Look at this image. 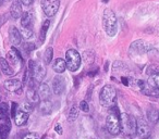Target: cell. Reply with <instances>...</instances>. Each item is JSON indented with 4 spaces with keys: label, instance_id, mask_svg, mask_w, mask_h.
Instances as JSON below:
<instances>
[{
    "label": "cell",
    "instance_id": "cell-23",
    "mask_svg": "<svg viewBox=\"0 0 159 139\" xmlns=\"http://www.w3.org/2000/svg\"><path fill=\"white\" fill-rule=\"evenodd\" d=\"M148 84H149L150 88L159 90V72L150 76L149 80H148Z\"/></svg>",
    "mask_w": 159,
    "mask_h": 139
},
{
    "label": "cell",
    "instance_id": "cell-31",
    "mask_svg": "<svg viewBox=\"0 0 159 139\" xmlns=\"http://www.w3.org/2000/svg\"><path fill=\"white\" fill-rule=\"evenodd\" d=\"M23 139H40V136L37 132H29L23 137Z\"/></svg>",
    "mask_w": 159,
    "mask_h": 139
},
{
    "label": "cell",
    "instance_id": "cell-15",
    "mask_svg": "<svg viewBox=\"0 0 159 139\" xmlns=\"http://www.w3.org/2000/svg\"><path fill=\"white\" fill-rule=\"evenodd\" d=\"M0 68L5 75H13L14 74V70L12 68V66L9 64V62L7 61V59L5 58H0Z\"/></svg>",
    "mask_w": 159,
    "mask_h": 139
},
{
    "label": "cell",
    "instance_id": "cell-9",
    "mask_svg": "<svg viewBox=\"0 0 159 139\" xmlns=\"http://www.w3.org/2000/svg\"><path fill=\"white\" fill-rule=\"evenodd\" d=\"M7 61L9 62L10 65L16 66V67H20L22 65V57H21L20 51L16 50V47H12L11 50L8 52Z\"/></svg>",
    "mask_w": 159,
    "mask_h": 139
},
{
    "label": "cell",
    "instance_id": "cell-36",
    "mask_svg": "<svg viewBox=\"0 0 159 139\" xmlns=\"http://www.w3.org/2000/svg\"><path fill=\"white\" fill-rule=\"evenodd\" d=\"M21 1H22V3L24 6H30L34 2V0H21Z\"/></svg>",
    "mask_w": 159,
    "mask_h": 139
},
{
    "label": "cell",
    "instance_id": "cell-7",
    "mask_svg": "<svg viewBox=\"0 0 159 139\" xmlns=\"http://www.w3.org/2000/svg\"><path fill=\"white\" fill-rule=\"evenodd\" d=\"M60 6V0H43L42 8L44 13L46 14L48 18L53 16L57 13L58 9Z\"/></svg>",
    "mask_w": 159,
    "mask_h": 139
},
{
    "label": "cell",
    "instance_id": "cell-39",
    "mask_svg": "<svg viewBox=\"0 0 159 139\" xmlns=\"http://www.w3.org/2000/svg\"><path fill=\"white\" fill-rule=\"evenodd\" d=\"M108 1H109V0H102V2H105V3H107Z\"/></svg>",
    "mask_w": 159,
    "mask_h": 139
},
{
    "label": "cell",
    "instance_id": "cell-14",
    "mask_svg": "<svg viewBox=\"0 0 159 139\" xmlns=\"http://www.w3.org/2000/svg\"><path fill=\"white\" fill-rule=\"evenodd\" d=\"M38 96L42 100H49L51 96V90L50 87L47 84H40V86L38 87Z\"/></svg>",
    "mask_w": 159,
    "mask_h": 139
},
{
    "label": "cell",
    "instance_id": "cell-24",
    "mask_svg": "<svg viewBox=\"0 0 159 139\" xmlns=\"http://www.w3.org/2000/svg\"><path fill=\"white\" fill-rule=\"evenodd\" d=\"M79 116V108L76 106H72L69 111V114H68V121L69 122H73L77 119Z\"/></svg>",
    "mask_w": 159,
    "mask_h": 139
},
{
    "label": "cell",
    "instance_id": "cell-18",
    "mask_svg": "<svg viewBox=\"0 0 159 139\" xmlns=\"http://www.w3.org/2000/svg\"><path fill=\"white\" fill-rule=\"evenodd\" d=\"M26 96H27V99H29V101L31 102V103H36V102H38V100H39V96H38V93L36 91V89L34 88L33 85H30L29 89H27L26 91Z\"/></svg>",
    "mask_w": 159,
    "mask_h": 139
},
{
    "label": "cell",
    "instance_id": "cell-12",
    "mask_svg": "<svg viewBox=\"0 0 159 139\" xmlns=\"http://www.w3.org/2000/svg\"><path fill=\"white\" fill-rule=\"evenodd\" d=\"M5 88L7 89L8 91H11V93H16V91H19L22 87V83L19 80H8L5 82L3 84Z\"/></svg>",
    "mask_w": 159,
    "mask_h": 139
},
{
    "label": "cell",
    "instance_id": "cell-19",
    "mask_svg": "<svg viewBox=\"0 0 159 139\" xmlns=\"http://www.w3.org/2000/svg\"><path fill=\"white\" fill-rule=\"evenodd\" d=\"M148 48H149V47L147 46V44H145V42L142 41V40H137V41L133 42L132 46H131V49H134V51L137 53L147 52Z\"/></svg>",
    "mask_w": 159,
    "mask_h": 139
},
{
    "label": "cell",
    "instance_id": "cell-37",
    "mask_svg": "<svg viewBox=\"0 0 159 139\" xmlns=\"http://www.w3.org/2000/svg\"><path fill=\"white\" fill-rule=\"evenodd\" d=\"M121 80H122V84H123V85H125V86H129L128 78H126V77H122V78H121Z\"/></svg>",
    "mask_w": 159,
    "mask_h": 139
},
{
    "label": "cell",
    "instance_id": "cell-32",
    "mask_svg": "<svg viewBox=\"0 0 159 139\" xmlns=\"http://www.w3.org/2000/svg\"><path fill=\"white\" fill-rule=\"evenodd\" d=\"M80 109H81L83 112H89V103H87V101H81L80 102Z\"/></svg>",
    "mask_w": 159,
    "mask_h": 139
},
{
    "label": "cell",
    "instance_id": "cell-20",
    "mask_svg": "<svg viewBox=\"0 0 159 139\" xmlns=\"http://www.w3.org/2000/svg\"><path fill=\"white\" fill-rule=\"evenodd\" d=\"M39 111L43 115H48L52 112V103L49 100H42L39 104Z\"/></svg>",
    "mask_w": 159,
    "mask_h": 139
},
{
    "label": "cell",
    "instance_id": "cell-21",
    "mask_svg": "<svg viewBox=\"0 0 159 139\" xmlns=\"http://www.w3.org/2000/svg\"><path fill=\"white\" fill-rule=\"evenodd\" d=\"M10 129H11V125L9 119L6 123L0 124V139H7L10 134Z\"/></svg>",
    "mask_w": 159,
    "mask_h": 139
},
{
    "label": "cell",
    "instance_id": "cell-33",
    "mask_svg": "<svg viewBox=\"0 0 159 139\" xmlns=\"http://www.w3.org/2000/svg\"><path fill=\"white\" fill-rule=\"evenodd\" d=\"M24 49H26V50L30 52V51H31V50H33V49H35V46H34L33 44H25Z\"/></svg>",
    "mask_w": 159,
    "mask_h": 139
},
{
    "label": "cell",
    "instance_id": "cell-13",
    "mask_svg": "<svg viewBox=\"0 0 159 139\" xmlns=\"http://www.w3.org/2000/svg\"><path fill=\"white\" fill-rule=\"evenodd\" d=\"M10 14H11V16L14 19V20L21 18V15H22V8H21V3L19 0H14L13 3L11 5V8H10Z\"/></svg>",
    "mask_w": 159,
    "mask_h": 139
},
{
    "label": "cell",
    "instance_id": "cell-28",
    "mask_svg": "<svg viewBox=\"0 0 159 139\" xmlns=\"http://www.w3.org/2000/svg\"><path fill=\"white\" fill-rule=\"evenodd\" d=\"M148 119L154 124L157 123V122L159 121V111L155 110V109H152V111L148 112Z\"/></svg>",
    "mask_w": 159,
    "mask_h": 139
},
{
    "label": "cell",
    "instance_id": "cell-22",
    "mask_svg": "<svg viewBox=\"0 0 159 139\" xmlns=\"http://www.w3.org/2000/svg\"><path fill=\"white\" fill-rule=\"evenodd\" d=\"M32 22H33V14L31 12L22 13V15H21V25H22V27L30 28V26L32 25Z\"/></svg>",
    "mask_w": 159,
    "mask_h": 139
},
{
    "label": "cell",
    "instance_id": "cell-5",
    "mask_svg": "<svg viewBox=\"0 0 159 139\" xmlns=\"http://www.w3.org/2000/svg\"><path fill=\"white\" fill-rule=\"evenodd\" d=\"M66 65L71 72H75L79 70L81 65V55L76 50L70 49L66 53Z\"/></svg>",
    "mask_w": 159,
    "mask_h": 139
},
{
    "label": "cell",
    "instance_id": "cell-35",
    "mask_svg": "<svg viewBox=\"0 0 159 139\" xmlns=\"http://www.w3.org/2000/svg\"><path fill=\"white\" fill-rule=\"evenodd\" d=\"M18 108V104L16 103V102H13L12 103V109H11V115L14 117V115H16V109Z\"/></svg>",
    "mask_w": 159,
    "mask_h": 139
},
{
    "label": "cell",
    "instance_id": "cell-25",
    "mask_svg": "<svg viewBox=\"0 0 159 139\" xmlns=\"http://www.w3.org/2000/svg\"><path fill=\"white\" fill-rule=\"evenodd\" d=\"M9 106L6 102H0V119H5L8 117Z\"/></svg>",
    "mask_w": 159,
    "mask_h": 139
},
{
    "label": "cell",
    "instance_id": "cell-30",
    "mask_svg": "<svg viewBox=\"0 0 159 139\" xmlns=\"http://www.w3.org/2000/svg\"><path fill=\"white\" fill-rule=\"evenodd\" d=\"M33 110H34V104L33 103H31V102H25V103H23L22 111H24V112H26L30 114Z\"/></svg>",
    "mask_w": 159,
    "mask_h": 139
},
{
    "label": "cell",
    "instance_id": "cell-3",
    "mask_svg": "<svg viewBox=\"0 0 159 139\" xmlns=\"http://www.w3.org/2000/svg\"><path fill=\"white\" fill-rule=\"evenodd\" d=\"M106 126L110 134L118 135L121 130V124H120V115L118 114V109L113 108L109 112L108 116L106 117Z\"/></svg>",
    "mask_w": 159,
    "mask_h": 139
},
{
    "label": "cell",
    "instance_id": "cell-17",
    "mask_svg": "<svg viewBox=\"0 0 159 139\" xmlns=\"http://www.w3.org/2000/svg\"><path fill=\"white\" fill-rule=\"evenodd\" d=\"M52 68H53V71H55L56 73H58V74L63 73V72L66 71V61H64L63 59H60V58H58V59H56L55 62H53Z\"/></svg>",
    "mask_w": 159,
    "mask_h": 139
},
{
    "label": "cell",
    "instance_id": "cell-16",
    "mask_svg": "<svg viewBox=\"0 0 159 139\" xmlns=\"http://www.w3.org/2000/svg\"><path fill=\"white\" fill-rule=\"evenodd\" d=\"M27 119H29V113L24 112L22 110H19L14 115V122H16V124L18 126L24 125L27 122Z\"/></svg>",
    "mask_w": 159,
    "mask_h": 139
},
{
    "label": "cell",
    "instance_id": "cell-40",
    "mask_svg": "<svg viewBox=\"0 0 159 139\" xmlns=\"http://www.w3.org/2000/svg\"><path fill=\"white\" fill-rule=\"evenodd\" d=\"M46 139H48V138H46Z\"/></svg>",
    "mask_w": 159,
    "mask_h": 139
},
{
    "label": "cell",
    "instance_id": "cell-6",
    "mask_svg": "<svg viewBox=\"0 0 159 139\" xmlns=\"http://www.w3.org/2000/svg\"><path fill=\"white\" fill-rule=\"evenodd\" d=\"M120 124H121V129L129 134L136 132V119L131 115L122 113L120 115Z\"/></svg>",
    "mask_w": 159,
    "mask_h": 139
},
{
    "label": "cell",
    "instance_id": "cell-2",
    "mask_svg": "<svg viewBox=\"0 0 159 139\" xmlns=\"http://www.w3.org/2000/svg\"><path fill=\"white\" fill-rule=\"evenodd\" d=\"M99 100L102 106H107V108L115 106L116 100H117V91H116L115 87L111 85H106L102 87L99 95Z\"/></svg>",
    "mask_w": 159,
    "mask_h": 139
},
{
    "label": "cell",
    "instance_id": "cell-29",
    "mask_svg": "<svg viewBox=\"0 0 159 139\" xmlns=\"http://www.w3.org/2000/svg\"><path fill=\"white\" fill-rule=\"evenodd\" d=\"M20 34H21V37H23L24 39H30V38H32L34 35L32 29L27 28V27H22L20 31Z\"/></svg>",
    "mask_w": 159,
    "mask_h": 139
},
{
    "label": "cell",
    "instance_id": "cell-34",
    "mask_svg": "<svg viewBox=\"0 0 159 139\" xmlns=\"http://www.w3.org/2000/svg\"><path fill=\"white\" fill-rule=\"evenodd\" d=\"M55 130L57 132V134H59V135H62V127H61V125L60 124H57V125L55 126Z\"/></svg>",
    "mask_w": 159,
    "mask_h": 139
},
{
    "label": "cell",
    "instance_id": "cell-8",
    "mask_svg": "<svg viewBox=\"0 0 159 139\" xmlns=\"http://www.w3.org/2000/svg\"><path fill=\"white\" fill-rule=\"evenodd\" d=\"M136 134L141 139H147L150 136V129L147 122L144 119H139L136 121Z\"/></svg>",
    "mask_w": 159,
    "mask_h": 139
},
{
    "label": "cell",
    "instance_id": "cell-11",
    "mask_svg": "<svg viewBox=\"0 0 159 139\" xmlns=\"http://www.w3.org/2000/svg\"><path fill=\"white\" fill-rule=\"evenodd\" d=\"M9 39H10V41H11V44L13 45V47L21 45V39H22V37H21L20 31H19L16 26H11L9 28Z\"/></svg>",
    "mask_w": 159,
    "mask_h": 139
},
{
    "label": "cell",
    "instance_id": "cell-26",
    "mask_svg": "<svg viewBox=\"0 0 159 139\" xmlns=\"http://www.w3.org/2000/svg\"><path fill=\"white\" fill-rule=\"evenodd\" d=\"M49 25H50V21L49 20H46L44 23H43V26L40 28V34H39V37H40V40L44 41L45 38H46V35H47V32H48V28H49Z\"/></svg>",
    "mask_w": 159,
    "mask_h": 139
},
{
    "label": "cell",
    "instance_id": "cell-27",
    "mask_svg": "<svg viewBox=\"0 0 159 139\" xmlns=\"http://www.w3.org/2000/svg\"><path fill=\"white\" fill-rule=\"evenodd\" d=\"M52 57H53V49L51 47H48L45 51V54H44V61L46 64H49L52 60Z\"/></svg>",
    "mask_w": 159,
    "mask_h": 139
},
{
    "label": "cell",
    "instance_id": "cell-10",
    "mask_svg": "<svg viewBox=\"0 0 159 139\" xmlns=\"http://www.w3.org/2000/svg\"><path fill=\"white\" fill-rule=\"evenodd\" d=\"M66 87V82L62 76L58 75L52 80V91L56 96H60L64 91Z\"/></svg>",
    "mask_w": 159,
    "mask_h": 139
},
{
    "label": "cell",
    "instance_id": "cell-1",
    "mask_svg": "<svg viewBox=\"0 0 159 139\" xmlns=\"http://www.w3.org/2000/svg\"><path fill=\"white\" fill-rule=\"evenodd\" d=\"M102 25L106 34L110 37L117 34L118 31V21L115 12L110 9H106L104 11V16H102Z\"/></svg>",
    "mask_w": 159,
    "mask_h": 139
},
{
    "label": "cell",
    "instance_id": "cell-4",
    "mask_svg": "<svg viewBox=\"0 0 159 139\" xmlns=\"http://www.w3.org/2000/svg\"><path fill=\"white\" fill-rule=\"evenodd\" d=\"M29 72L31 74L32 78L36 82H42L46 76V68L39 62H35L33 60H30L29 62Z\"/></svg>",
    "mask_w": 159,
    "mask_h": 139
},
{
    "label": "cell",
    "instance_id": "cell-38",
    "mask_svg": "<svg viewBox=\"0 0 159 139\" xmlns=\"http://www.w3.org/2000/svg\"><path fill=\"white\" fill-rule=\"evenodd\" d=\"M3 2H5V0H0V6L2 5V3H3Z\"/></svg>",
    "mask_w": 159,
    "mask_h": 139
}]
</instances>
